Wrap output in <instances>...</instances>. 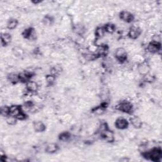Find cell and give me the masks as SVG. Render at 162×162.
I'll return each mask as SVG.
<instances>
[{
    "mask_svg": "<svg viewBox=\"0 0 162 162\" xmlns=\"http://www.w3.org/2000/svg\"><path fill=\"white\" fill-rule=\"evenodd\" d=\"M144 157L148 159H150L151 160L157 161H158L159 159L161 158V151L160 149L153 148L150 151H146L143 153Z\"/></svg>",
    "mask_w": 162,
    "mask_h": 162,
    "instance_id": "cell-1",
    "label": "cell"
},
{
    "mask_svg": "<svg viewBox=\"0 0 162 162\" xmlns=\"http://www.w3.org/2000/svg\"><path fill=\"white\" fill-rule=\"evenodd\" d=\"M116 108H117L118 110H120L122 112L129 113L132 111V104L129 102H123L119 103L117 106V107H116Z\"/></svg>",
    "mask_w": 162,
    "mask_h": 162,
    "instance_id": "cell-2",
    "label": "cell"
},
{
    "mask_svg": "<svg viewBox=\"0 0 162 162\" xmlns=\"http://www.w3.org/2000/svg\"><path fill=\"white\" fill-rule=\"evenodd\" d=\"M115 56L120 62H124L127 59V51L123 48H118L115 51Z\"/></svg>",
    "mask_w": 162,
    "mask_h": 162,
    "instance_id": "cell-3",
    "label": "cell"
},
{
    "mask_svg": "<svg viewBox=\"0 0 162 162\" xmlns=\"http://www.w3.org/2000/svg\"><path fill=\"white\" fill-rule=\"evenodd\" d=\"M120 19L126 22H131L134 20L133 15L128 11H122L120 14Z\"/></svg>",
    "mask_w": 162,
    "mask_h": 162,
    "instance_id": "cell-4",
    "label": "cell"
},
{
    "mask_svg": "<svg viewBox=\"0 0 162 162\" xmlns=\"http://www.w3.org/2000/svg\"><path fill=\"white\" fill-rule=\"evenodd\" d=\"M128 122L124 118H118L117 119V120L115 122V125L116 127L118 128L119 129H125L128 127Z\"/></svg>",
    "mask_w": 162,
    "mask_h": 162,
    "instance_id": "cell-5",
    "label": "cell"
},
{
    "mask_svg": "<svg viewBox=\"0 0 162 162\" xmlns=\"http://www.w3.org/2000/svg\"><path fill=\"white\" fill-rule=\"evenodd\" d=\"M140 32H141V30H140L139 27L133 26L131 27L129 30V36L131 39H135L139 37V35L140 34Z\"/></svg>",
    "mask_w": 162,
    "mask_h": 162,
    "instance_id": "cell-6",
    "label": "cell"
},
{
    "mask_svg": "<svg viewBox=\"0 0 162 162\" xmlns=\"http://www.w3.org/2000/svg\"><path fill=\"white\" fill-rule=\"evenodd\" d=\"M160 44L155 43L151 42L148 46V50L151 53H157L159 51H160Z\"/></svg>",
    "mask_w": 162,
    "mask_h": 162,
    "instance_id": "cell-7",
    "label": "cell"
},
{
    "mask_svg": "<svg viewBox=\"0 0 162 162\" xmlns=\"http://www.w3.org/2000/svg\"><path fill=\"white\" fill-rule=\"evenodd\" d=\"M33 127L34 130L38 132H43L46 129L45 125L41 121H36L34 122Z\"/></svg>",
    "mask_w": 162,
    "mask_h": 162,
    "instance_id": "cell-8",
    "label": "cell"
},
{
    "mask_svg": "<svg viewBox=\"0 0 162 162\" xmlns=\"http://www.w3.org/2000/svg\"><path fill=\"white\" fill-rule=\"evenodd\" d=\"M26 88L29 92L34 93L38 90V85L36 82L28 81L27 82Z\"/></svg>",
    "mask_w": 162,
    "mask_h": 162,
    "instance_id": "cell-9",
    "label": "cell"
},
{
    "mask_svg": "<svg viewBox=\"0 0 162 162\" xmlns=\"http://www.w3.org/2000/svg\"><path fill=\"white\" fill-rule=\"evenodd\" d=\"M22 112V110L19 106L13 105L10 107V115L11 116L17 117Z\"/></svg>",
    "mask_w": 162,
    "mask_h": 162,
    "instance_id": "cell-10",
    "label": "cell"
},
{
    "mask_svg": "<svg viewBox=\"0 0 162 162\" xmlns=\"http://www.w3.org/2000/svg\"><path fill=\"white\" fill-rule=\"evenodd\" d=\"M138 70L139 72L141 75H145L146 74H148L149 71V67L147 65V64L145 63H142L138 67Z\"/></svg>",
    "mask_w": 162,
    "mask_h": 162,
    "instance_id": "cell-11",
    "label": "cell"
},
{
    "mask_svg": "<svg viewBox=\"0 0 162 162\" xmlns=\"http://www.w3.org/2000/svg\"><path fill=\"white\" fill-rule=\"evenodd\" d=\"M103 137H105V139L107 140L108 142H112L114 140V135L112 131L106 129V130L103 131L102 132Z\"/></svg>",
    "mask_w": 162,
    "mask_h": 162,
    "instance_id": "cell-12",
    "label": "cell"
},
{
    "mask_svg": "<svg viewBox=\"0 0 162 162\" xmlns=\"http://www.w3.org/2000/svg\"><path fill=\"white\" fill-rule=\"evenodd\" d=\"M130 122L133 126L135 128H137V129H139L143 125L142 121L140 120V118H139L138 117H136V116H134V117L131 118Z\"/></svg>",
    "mask_w": 162,
    "mask_h": 162,
    "instance_id": "cell-13",
    "label": "cell"
},
{
    "mask_svg": "<svg viewBox=\"0 0 162 162\" xmlns=\"http://www.w3.org/2000/svg\"><path fill=\"white\" fill-rule=\"evenodd\" d=\"M58 150V146L54 143H50L46 148V151L48 153H53Z\"/></svg>",
    "mask_w": 162,
    "mask_h": 162,
    "instance_id": "cell-14",
    "label": "cell"
},
{
    "mask_svg": "<svg viewBox=\"0 0 162 162\" xmlns=\"http://www.w3.org/2000/svg\"><path fill=\"white\" fill-rule=\"evenodd\" d=\"M1 44L3 45H7L9 42L11 41V36L7 33H3L1 34Z\"/></svg>",
    "mask_w": 162,
    "mask_h": 162,
    "instance_id": "cell-15",
    "label": "cell"
},
{
    "mask_svg": "<svg viewBox=\"0 0 162 162\" xmlns=\"http://www.w3.org/2000/svg\"><path fill=\"white\" fill-rule=\"evenodd\" d=\"M96 51H97V55H105L106 54L107 51H108V48L105 45L102 44L97 46Z\"/></svg>",
    "mask_w": 162,
    "mask_h": 162,
    "instance_id": "cell-16",
    "label": "cell"
},
{
    "mask_svg": "<svg viewBox=\"0 0 162 162\" xmlns=\"http://www.w3.org/2000/svg\"><path fill=\"white\" fill-rule=\"evenodd\" d=\"M105 30L103 27H97L96 30V36L97 38H102L105 34Z\"/></svg>",
    "mask_w": 162,
    "mask_h": 162,
    "instance_id": "cell-17",
    "label": "cell"
},
{
    "mask_svg": "<svg viewBox=\"0 0 162 162\" xmlns=\"http://www.w3.org/2000/svg\"><path fill=\"white\" fill-rule=\"evenodd\" d=\"M17 24H18V22L17 20L11 19L8 22L7 27L9 29H14L15 27L17 26Z\"/></svg>",
    "mask_w": 162,
    "mask_h": 162,
    "instance_id": "cell-18",
    "label": "cell"
},
{
    "mask_svg": "<svg viewBox=\"0 0 162 162\" xmlns=\"http://www.w3.org/2000/svg\"><path fill=\"white\" fill-rule=\"evenodd\" d=\"M13 53L15 55H16L17 56H20L22 55L24 51L22 48H20L19 47H15L13 49Z\"/></svg>",
    "mask_w": 162,
    "mask_h": 162,
    "instance_id": "cell-19",
    "label": "cell"
},
{
    "mask_svg": "<svg viewBox=\"0 0 162 162\" xmlns=\"http://www.w3.org/2000/svg\"><path fill=\"white\" fill-rule=\"evenodd\" d=\"M1 114L3 116H8V115H10V107H8L7 106L1 107Z\"/></svg>",
    "mask_w": 162,
    "mask_h": 162,
    "instance_id": "cell-20",
    "label": "cell"
},
{
    "mask_svg": "<svg viewBox=\"0 0 162 162\" xmlns=\"http://www.w3.org/2000/svg\"><path fill=\"white\" fill-rule=\"evenodd\" d=\"M16 121H17V118L15 117H13V116H10V117H7V124L10 125H13L15 124H16Z\"/></svg>",
    "mask_w": 162,
    "mask_h": 162,
    "instance_id": "cell-21",
    "label": "cell"
},
{
    "mask_svg": "<svg viewBox=\"0 0 162 162\" xmlns=\"http://www.w3.org/2000/svg\"><path fill=\"white\" fill-rule=\"evenodd\" d=\"M104 29H105V31L107 32L113 33L115 30V26L114 25H113V24H107V25H106Z\"/></svg>",
    "mask_w": 162,
    "mask_h": 162,
    "instance_id": "cell-22",
    "label": "cell"
},
{
    "mask_svg": "<svg viewBox=\"0 0 162 162\" xmlns=\"http://www.w3.org/2000/svg\"><path fill=\"white\" fill-rule=\"evenodd\" d=\"M54 77L53 75H48L46 77V82L48 84H53L54 81Z\"/></svg>",
    "mask_w": 162,
    "mask_h": 162,
    "instance_id": "cell-23",
    "label": "cell"
},
{
    "mask_svg": "<svg viewBox=\"0 0 162 162\" xmlns=\"http://www.w3.org/2000/svg\"><path fill=\"white\" fill-rule=\"evenodd\" d=\"M70 137V134L68 132H63L60 134V139L62 140H67Z\"/></svg>",
    "mask_w": 162,
    "mask_h": 162,
    "instance_id": "cell-24",
    "label": "cell"
},
{
    "mask_svg": "<svg viewBox=\"0 0 162 162\" xmlns=\"http://www.w3.org/2000/svg\"><path fill=\"white\" fill-rule=\"evenodd\" d=\"M94 112L97 115H102L104 113V108H103V106L97 107V108H95V110H94Z\"/></svg>",
    "mask_w": 162,
    "mask_h": 162,
    "instance_id": "cell-25",
    "label": "cell"
},
{
    "mask_svg": "<svg viewBox=\"0 0 162 162\" xmlns=\"http://www.w3.org/2000/svg\"><path fill=\"white\" fill-rule=\"evenodd\" d=\"M51 22H52L51 18H50V17H48V16L45 17L44 19H43V23L46 26H50V24H51Z\"/></svg>",
    "mask_w": 162,
    "mask_h": 162,
    "instance_id": "cell-26",
    "label": "cell"
},
{
    "mask_svg": "<svg viewBox=\"0 0 162 162\" xmlns=\"http://www.w3.org/2000/svg\"><path fill=\"white\" fill-rule=\"evenodd\" d=\"M16 118H17V119H19V120H23L26 118V114H24L23 112H22V113H20V114L19 115H18Z\"/></svg>",
    "mask_w": 162,
    "mask_h": 162,
    "instance_id": "cell-27",
    "label": "cell"
}]
</instances>
